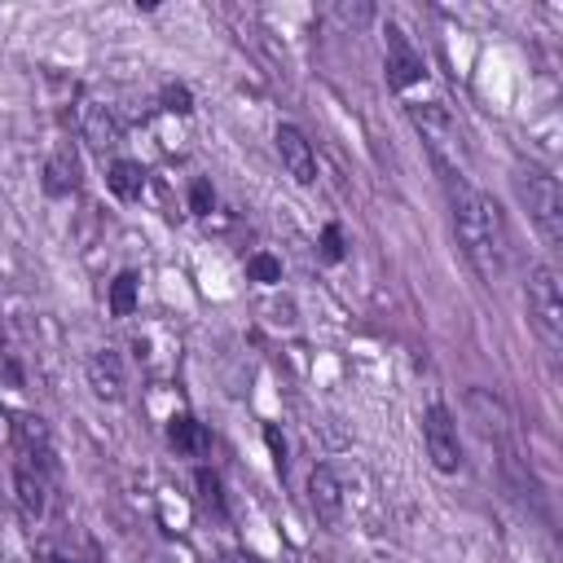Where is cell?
Segmentation results:
<instances>
[{"instance_id":"12","label":"cell","mask_w":563,"mask_h":563,"mask_svg":"<svg viewBox=\"0 0 563 563\" xmlns=\"http://www.w3.org/2000/svg\"><path fill=\"white\" fill-rule=\"evenodd\" d=\"M79 128H85V141H89L93 150H102V154L119 145V119L111 115V106L89 102L85 111H79Z\"/></svg>"},{"instance_id":"23","label":"cell","mask_w":563,"mask_h":563,"mask_svg":"<svg viewBox=\"0 0 563 563\" xmlns=\"http://www.w3.org/2000/svg\"><path fill=\"white\" fill-rule=\"evenodd\" d=\"M190 207H194L199 216H207V212L216 207V194H212V185H207V181H194V190H190Z\"/></svg>"},{"instance_id":"24","label":"cell","mask_w":563,"mask_h":563,"mask_svg":"<svg viewBox=\"0 0 563 563\" xmlns=\"http://www.w3.org/2000/svg\"><path fill=\"white\" fill-rule=\"evenodd\" d=\"M265 436H269V449H273V462H278V471H286V440L278 436V427H269Z\"/></svg>"},{"instance_id":"3","label":"cell","mask_w":563,"mask_h":563,"mask_svg":"<svg viewBox=\"0 0 563 563\" xmlns=\"http://www.w3.org/2000/svg\"><path fill=\"white\" fill-rule=\"evenodd\" d=\"M528 317L541 335V344L554 353L563 344V291L550 265H533L528 269Z\"/></svg>"},{"instance_id":"19","label":"cell","mask_w":563,"mask_h":563,"mask_svg":"<svg viewBox=\"0 0 563 563\" xmlns=\"http://www.w3.org/2000/svg\"><path fill=\"white\" fill-rule=\"evenodd\" d=\"M194 485H199V502H203L207 511H216V515H220V511H225V498H220V479H216L212 471H199V475H194Z\"/></svg>"},{"instance_id":"25","label":"cell","mask_w":563,"mask_h":563,"mask_svg":"<svg viewBox=\"0 0 563 563\" xmlns=\"http://www.w3.org/2000/svg\"><path fill=\"white\" fill-rule=\"evenodd\" d=\"M220 563H256V559H247V554H238V550H229Z\"/></svg>"},{"instance_id":"16","label":"cell","mask_w":563,"mask_h":563,"mask_svg":"<svg viewBox=\"0 0 563 563\" xmlns=\"http://www.w3.org/2000/svg\"><path fill=\"white\" fill-rule=\"evenodd\" d=\"M106 185H111L115 199L132 203V199L145 194V172H141V164H132V158H115L111 172H106Z\"/></svg>"},{"instance_id":"8","label":"cell","mask_w":563,"mask_h":563,"mask_svg":"<svg viewBox=\"0 0 563 563\" xmlns=\"http://www.w3.org/2000/svg\"><path fill=\"white\" fill-rule=\"evenodd\" d=\"M308 507L321 524H340L344 520V485L331 466H312L308 475Z\"/></svg>"},{"instance_id":"1","label":"cell","mask_w":563,"mask_h":563,"mask_svg":"<svg viewBox=\"0 0 563 563\" xmlns=\"http://www.w3.org/2000/svg\"><path fill=\"white\" fill-rule=\"evenodd\" d=\"M445 190H449V212H453V229H458V247L471 260V269L485 278V282L507 278L511 233H507L502 207L485 190H475L462 172H445Z\"/></svg>"},{"instance_id":"6","label":"cell","mask_w":563,"mask_h":563,"mask_svg":"<svg viewBox=\"0 0 563 563\" xmlns=\"http://www.w3.org/2000/svg\"><path fill=\"white\" fill-rule=\"evenodd\" d=\"M423 440H427V458L436 462V471L453 475L462 466V445H458V423L445 406H432L423 419Z\"/></svg>"},{"instance_id":"18","label":"cell","mask_w":563,"mask_h":563,"mask_svg":"<svg viewBox=\"0 0 563 563\" xmlns=\"http://www.w3.org/2000/svg\"><path fill=\"white\" fill-rule=\"evenodd\" d=\"M247 278L260 286H273V282H282V260H273L269 252H256V256H247Z\"/></svg>"},{"instance_id":"22","label":"cell","mask_w":563,"mask_h":563,"mask_svg":"<svg viewBox=\"0 0 563 563\" xmlns=\"http://www.w3.org/2000/svg\"><path fill=\"white\" fill-rule=\"evenodd\" d=\"M321 252H327V260H344V233H340V225H327V233H321Z\"/></svg>"},{"instance_id":"2","label":"cell","mask_w":563,"mask_h":563,"mask_svg":"<svg viewBox=\"0 0 563 563\" xmlns=\"http://www.w3.org/2000/svg\"><path fill=\"white\" fill-rule=\"evenodd\" d=\"M515 190H520V203L528 207L533 225L541 229V238L550 247H559L563 243V194H559V181L546 168L528 164V168H520Z\"/></svg>"},{"instance_id":"10","label":"cell","mask_w":563,"mask_h":563,"mask_svg":"<svg viewBox=\"0 0 563 563\" xmlns=\"http://www.w3.org/2000/svg\"><path fill=\"white\" fill-rule=\"evenodd\" d=\"M10 436H14V453H27V458H40V462H53V440H49V423L40 414H10Z\"/></svg>"},{"instance_id":"20","label":"cell","mask_w":563,"mask_h":563,"mask_svg":"<svg viewBox=\"0 0 563 563\" xmlns=\"http://www.w3.org/2000/svg\"><path fill=\"white\" fill-rule=\"evenodd\" d=\"M36 563H79L62 541H53V537H40L36 541Z\"/></svg>"},{"instance_id":"5","label":"cell","mask_w":563,"mask_h":563,"mask_svg":"<svg viewBox=\"0 0 563 563\" xmlns=\"http://www.w3.org/2000/svg\"><path fill=\"white\" fill-rule=\"evenodd\" d=\"M49 475H53V462H40L27 453L14 458V489H18V507L27 520H44L49 511Z\"/></svg>"},{"instance_id":"11","label":"cell","mask_w":563,"mask_h":563,"mask_svg":"<svg viewBox=\"0 0 563 563\" xmlns=\"http://www.w3.org/2000/svg\"><path fill=\"white\" fill-rule=\"evenodd\" d=\"M89 387H93V396L98 400H106V406H119L124 400V366H119V357L115 353H93L89 357Z\"/></svg>"},{"instance_id":"13","label":"cell","mask_w":563,"mask_h":563,"mask_svg":"<svg viewBox=\"0 0 563 563\" xmlns=\"http://www.w3.org/2000/svg\"><path fill=\"white\" fill-rule=\"evenodd\" d=\"M44 190H49L53 199H66V194L79 190V158H75L66 145L49 154V164H44Z\"/></svg>"},{"instance_id":"21","label":"cell","mask_w":563,"mask_h":563,"mask_svg":"<svg viewBox=\"0 0 563 563\" xmlns=\"http://www.w3.org/2000/svg\"><path fill=\"white\" fill-rule=\"evenodd\" d=\"M164 106H168L172 115H190V111H194V98H190L185 85H168V89H164Z\"/></svg>"},{"instance_id":"15","label":"cell","mask_w":563,"mask_h":563,"mask_svg":"<svg viewBox=\"0 0 563 563\" xmlns=\"http://www.w3.org/2000/svg\"><path fill=\"white\" fill-rule=\"evenodd\" d=\"M168 445H172L177 453L203 458L212 440H207V432H203V423H199V419H190V414H177V419L168 423Z\"/></svg>"},{"instance_id":"7","label":"cell","mask_w":563,"mask_h":563,"mask_svg":"<svg viewBox=\"0 0 563 563\" xmlns=\"http://www.w3.org/2000/svg\"><path fill=\"white\" fill-rule=\"evenodd\" d=\"M278 154H282V168L291 172L295 185H312V181H317V154H312L308 137H304L295 124H282V128H278Z\"/></svg>"},{"instance_id":"4","label":"cell","mask_w":563,"mask_h":563,"mask_svg":"<svg viewBox=\"0 0 563 563\" xmlns=\"http://www.w3.org/2000/svg\"><path fill=\"white\" fill-rule=\"evenodd\" d=\"M410 119H414V128L423 132V141L432 145V154H436V164H440V172H458V154H462V132H458V124L449 119V111L440 106V102H419V106H410Z\"/></svg>"},{"instance_id":"9","label":"cell","mask_w":563,"mask_h":563,"mask_svg":"<svg viewBox=\"0 0 563 563\" xmlns=\"http://www.w3.org/2000/svg\"><path fill=\"white\" fill-rule=\"evenodd\" d=\"M387 79L392 89H410L423 79V57L414 53V44L406 40L400 27H387Z\"/></svg>"},{"instance_id":"17","label":"cell","mask_w":563,"mask_h":563,"mask_svg":"<svg viewBox=\"0 0 563 563\" xmlns=\"http://www.w3.org/2000/svg\"><path fill=\"white\" fill-rule=\"evenodd\" d=\"M137 291H141L137 273H119V278L111 282V312H115V317H132V312H137Z\"/></svg>"},{"instance_id":"14","label":"cell","mask_w":563,"mask_h":563,"mask_svg":"<svg viewBox=\"0 0 563 563\" xmlns=\"http://www.w3.org/2000/svg\"><path fill=\"white\" fill-rule=\"evenodd\" d=\"M466 410L475 414L479 436H489V440H502V436H507V410L498 406L494 396H485V392H466Z\"/></svg>"}]
</instances>
